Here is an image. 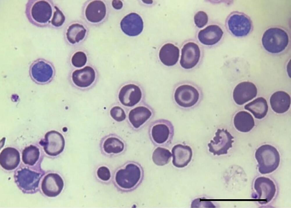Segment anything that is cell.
Masks as SVG:
<instances>
[{
    "mask_svg": "<svg viewBox=\"0 0 291 208\" xmlns=\"http://www.w3.org/2000/svg\"><path fill=\"white\" fill-rule=\"evenodd\" d=\"M57 6L51 0H29L25 6V14L29 21L39 27H52Z\"/></svg>",
    "mask_w": 291,
    "mask_h": 208,
    "instance_id": "cell-1",
    "label": "cell"
},
{
    "mask_svg": "<svg viewBox=\"0 0 291 208\" xmlns=\"http://www.w3.org/2000/svg\"><path fill=\"white\" fill-rule=\"evenodd\" d=\"M290 43V36L287 31L278 26L271 27L267 29L261 38L263 48L268 52L274 54L283 51Z\"/></svg>",
    "mask_w": 291,
    "mask_h": 208,
    "instance_id": "cell-2",
    "label": "cell"
},
{
    "mask_svg": "<svg viewBox=\"0 0 291 208\" xmlns=\"http://www.w3.org/2000/svg\"><path fill=\"white\" fill-rule=\"evenodd\" d=\"M141 167L134 162L127 163L116 172L115 181L118 187L122 190L129 191L136 188L143 177Z\"/></svg>",
    "mask_w": 291,
    "mask_h": 208,
    "instance_id": "cell-3",
    "label": "cell"
},
{
    "mask_svg": "<svg viewBox=\"0 0 291 208\" xmlns=\"http://www.w3.org/2000/svg\"><path fill=\"white\" fill-rule=\"evenodd\" d=\"M255 156L258 164L259 171L262 174L272 172L279 165V153L275 147L271 145L265 144L259 147Z\"/></svg>",
    "mask_w": 291,
    "mask_h": 208,
    "instance_id": "cell-4",
    "label": "cell"
},
{
    "mask_svg": "<svg viewBox=\"0 0 291 208\" xmlns=\"http://www.w3.org/2000/svg\"><path fill=\"white\" fill-rule=\"evenodd\" d=\"M174 98L176 104L183 109H190L200 101L201 93L199 89L191 83H183L176 88Z\"/></svg>",
    "mask_w": 291,
    "mask_h": 208,
    "instance_id": "cell-5",
    "label": "cell"
},
{
    "mask_svg": "<svg viewBox=\"0 0 291 208\" xmlns=\"http://www.w3.org/2000/svg\"><path fill=\"white\" fill-rule=\"evenodd\" d=\"M225 25L230 34L236 37L247 36L251 32L253 28L250 17L244 13L238 11H233L229 15Z\"/></svg>",
    "mask_w": 291,
    "mask_h": 208,
    "instance_id": "cell-6",
    "label": "cell"
},
{
    "mask_svg": "<svg viewBox=\"0 0 291 208\" xmlns=\"http://www.w3.org/2000/svg\"><path fill=\"white\" fill-rule=\"evenodd\" d=\"M148 133L151 140L155 145H167L170 144L173 139L174 127L169 121L159 119L151 123Z\"/></svg>",
    "mask_w": 291,
    "mask_h": 208,
    "instance_id": "cell-7",
    "label": "cell"
},
{
    "mask_svg": "<svg viewBox=\"0 0 291 208\" xmlns=\"http://www.w3.org/2000/svg\"><path fill=\"white\" fill-rule=\"evenodd\" d=\"M30 76L36 83L45 85L50 82L55 74L54 67L52 63L43 58L34 60L31 64L29 70Z\"/></svg>",
    "mask_w": 291,
    "mask_h": 208,
    "instance_id": "cell-8",
    "label": "cell"
},
{
    "mask_svg": "<svg viewBox=\"0 0 291 208\" xmlns=\"http://www.w3.org/2000/svg\"><path fill=\"white\" fill-rule=\"evenodd\" d=\"M234 138L226 129H218L213 139L208 144L209 151L214 155L227 154L228 150L232 147Z\"/></svg>",
    "mask_w": 291,
    "mask_h": 208,
    "instance_id": "cell-9",
    "label": "cell"
},
{
    "mask_svg": "<svg viewBox=\"0 0 291 208\" xmlns=\"http://www.w3.org/2000/svg\"><path fill=\"white\" fill-rule=\"evenodd\" d=\"M201 55L200 49L197 44L193 42L186 43L181 49V66L185 69H193L198 64Z\"/></svg>",
    "mask_w": 291,
    "mask_h": 208,
    "instance_id": "cell-10",
    "label": "cell"
},
{
    "mask_svg": "<svg viewBox=\"0 0 291 208\" xmlns=\"http://www.w3.org/2000/svg\"><path fill=\"white\" fill-rule=\"evenodd\" d=\"M43 147L45 152L51 156H56L63 150L65 145L64 138L58 132L52 130L47 132L45 139L39 143Z\"/></svg>",
    "mask_w": 291,
    "mask_h": 208,
    "instance_id": "cell-11",
    "label": "cell"
},
{
    "mask_svg": "<svg viewBox=\"0 0 291 208\" xmlns=\"http://www.w3.org/2000/svg\"><path fill=\"white\" fill-rule=\"evenodd\" d=\"M142 94L140 87L133 84H127L120 89L118 94V98L120 103L124 106L132 107L141 101Z\"/></svg>",
    "mask_w": 291,
    "mask_h": 208,
    "instance_id": "cell-12",
    "label": "cell"
},
{
    "mask_svg": "<svg viewBox=\"0 0 291 208\" xmlns=\"http://www.w3.org/2000/svg\"><path fill=\"white\" fill-rule=\"evenodd\" d=\"M257 93V88L253 83L243 82L235 87L233 93V98L237 104L241 105L254 98Z\"/></svg>",
    "mask_w": 291,
    "mask_h": 208,
    "instance_id": "cell-13",
    "label": "cell"
},
{
    "mask_svg": "<svg viewBox=\"0 0 291 208\" xmlns=\"http://www.w3.org/2000/svg\"><path fill=\"white\" fill-rule=\"evenodd\" d=\"M224 35L222 28L216 24L210 25L198 33L197 37L202 44L208 46H213L218 43Z\"/></svg>",
    "mask_w": 291,
    "mask_h": 208,
    "instance_id": "cell-14",
    "label": "cell"
},
{
    "mask_svg": "<svg viewBox=\"0 0 291 208\" xmlns=\"http://www.w3.org/2000/svg\"><path fill=\"white\" fill-rule=\"evenodd\" d=\"M254 188L256 191V198L263 200L265 203L270 202L274 196L276 186L273 182L265 177H259L255 180Z\"/></svg>",
    "mask_w": 291,
    "mask_h": 208,
    "instance_id": "cell-15",
    "label": "cell"
},
{
    "mask_svg": "<svg viewBox=\"0 0 291 208\" xmlns=\"http://www.w3.org/2000/svg\"><path fill=\"white\" fill-rule=\"evenodd\" d=\"M16 177L20 188L25 191H30L38 187L41 176L40 173L24 168L18 171Z\"/></svg>",
    "mask_w": 291,
    "mask_h": 208,
    "instance_id": "cell-16",
    "label": "cell"
},
{
    "mask_svg": "<svg viewBox=\"0 0 291 208\" xmlns=\"http://www.w3.org/2000/svg\"><path fill=\"white\" fill-rule=\"evenodd\" d=\"M64 182L61 177L58 174L49 173L44 177L41 184V189L43 193L49 197H55L62 191Z\"/></svg>",
    "mask_w": 291,
    "mask_h": 208,
    "instance_id": "cell-17",
    "label": "cell"
},
{
    "mask_svg": "<svg viewBox=\"0 0 291 208\" xmlns=\"http://www.w3.org/2000/svg\"><path fill=\"white\" fill-rule=\"evenodd\" d=\"M122 31L129 36L138 35L142 31L143 22L141 17L135 13H130L124 17L120 22Z\"/></svg>",
    "mask_w": 291,
    "mask_h": 208,
    "instance_id": "cell-18",
    "label": "cell"
},
{
    "mask_svg": "<svg viewBox=\"0 0 291 208\" xmlns=\"http://www.w3.org/2000/svg\"><path fill=\"white\" fill-rule=\"evenodd\" d=\"M151 110L145 106L137 107L131 110L128 119L132 126L135 129L140 128L152 117Z\"/></svg>",
    "mask_w": 291,
    "mask_h": 208,
    "instance_id": "cell-19",
    "label": "cell"
},
{
    "mask_svg": "<svg viewBox=\"0 0 291 208\" xmlns=\"http://www.w3.org/2000/svg\"><path fill=\"white\" fill-rule=\"evenodd\" d=\"M173 165L178 168L187 166L191 161L192 151L189 146L181 144L176 145L172 150Z\"/></svg>",
    "mask_w": 291,
    "mask_h": 208,
    "instance_id": "cell-20",
    "label": "cell"
},
{
    "mask_svg": "<svg viewBox=\"0 0 291 208\" xmlns=\"http://www.w3.org/2000/svg\"><path fill=\"white\" fill-rule=\"evenodd\" d=\"M95 73L94 69L88 66L74 71L72 74V80L77 86L86 87L90 86L94 81Z\"/></svg>",
    "mask_w": 291,
    "mask_h": 208,
    "instance_id": "cell-21",
    "label": "cell"
},
{
    "mask_svg": "<svg viewBox=\"0 0 291 208\" xmlns=\"http://www.w3.org/2000/svg\"><path fill=\"white\" fill-rule=\"evenodd\" d=\"M20 162L19 152L15 148L7 147L0 154V163L1 166L7 170H13L17 167Z\"/></svg>",
    "mask_w": 291,
    "mask_h": 208,
    "instance_id": "cell-22",
    "label": "cell"
},
{
    "mask_svg": "<svg viewBox=\"0 0 291 208\" xmlns=\"http://www.w3.org/2000/svg\"><path fill=\"white\" fill-rule=\"evenodd\" d=\"M106 9L105 4L100 0L94 1L87 6L85 15L87 20L93 23L101 21L105 16Z\"/></svg>",
    "mask_w": 291,
    "mask_h": 208,
    "instance_id": "cell-23",
    "label": "cell"
},
{
    "mask_svg": "<svg viewBox=\"0 0 291 208\" xmlns=\"http://www.w3.org/2000/svg\"><path fill=\"white\" fill-rule=\"evenodd\" d=\"M270 103L272 108L274 112L278 114L283 113L290 108V97L285 92L277 91L271 96Z\"/></svg>",
    "mask_w": 291,
    "mask_h": 208,
    "instance_id": "cell-24",
    "label": "cell"
},
{
    "mask_svg": "<svg viewBox=\"0 0 291 208\" xmlns=\"http://www.w3.org/2000/svg\"><path fill=\"white\" fill-rule=\"evenodd\" d=\"M101 143L102 150L107 154H119L124 150V143L116 135L111 134L105 136L102 139Z\"/></svg>",
    "mask_w": 291,
    "mask_h": 208,
    "instance_id": "cell-25",
    "label": "cell"
},
{
    "mask_svg": "<svg viewBox=\"0 0 291 208\" xmlns=\"http://www.w3.org/2000/svg\"><path fill=\"white\" fill-rule=\"evenodd\" d=\"M179 56V48L171 43L164 45L160 49L159 54L161 62L168 66L175 64L178 60Z\"/></svg>",
    "mask_w": 291,
    "mask_h": 208,
    "instance_id": "cell-26",
    "label": "cell"
},
{
    "mask_svg": "<svg viewBox=\"0 0 291 208\" xmlns=\"http://www.w3.org/2000/svg\"><path fill=\"white\" fill-rule=\"evenodd\" d=\"M234 126L238 131L246 132L250 131L255 125L254 119L249 112L241 111L235 115L233 120Z\"/></svg>",
    "mask_w": 291,
    "mask_h": 208,
    "instance_id": "cell-27",
    "label": "cell"
},
{
    "mask_svg": "<svg viewBox=\"0 0 291 208\" xmlns=\"http://www.w3.org/2000/svg\"><path fill=\"white\" fill-rule=\"evenodd\" d=\"M244 108L252 113L255 118L261 119L266 115L268 107L266 99L259 97L245 105Z\"/></svg>",
    "mask_w": 291,
    "mask_h": 208,
    "instance_id": "cell-28",
    "label": "cell"
},
{
    "mask_svg": "<svg viewBox=\"0 0 291 208\" xmlns=\"http://www.w3.org/2000/svg\"><path fill=\"white\" fill-rule=\"evenodd\" d=\"M86 32V29L82 25L73 24L70 26L67 30V38L70 43L74 44L84 38Z\"/></svg>",
    "mask_w": 291,
    "mask_h": 208,
    "instance_id": "cell-29",
    "label": "cell"
},
{
    "mask_svg": "<svg viewBox=\"0 0 291 208\" xmlns=\"http://www.w3.org/2000/svg\"><path fill=\"white\" fill-rule=\"evenodd\" d=\"M172 156L170 151L165 148L158 147L153 151L152 159L156 165L163 166L167 164Z\"/></svg>",
    "mask_w": 291,
    "mask_h": 208,
    "instance_id": "cell-30",
    "label": "cell"
},
{
    "mask_svg": "<svg viewBox=\"0 0 291 208\" xmlns=\"http://www.w3.org/2000/svg\"><path fill=\"white\" fill-rule=\"evenodd\" d=\"M40 154L38 148L31 145L25 148L23 150L22 156V161L25 164L33 166L38 160Z\"/></svg>",
    "mask_w": 291,
    "mask_h": 208,
    "instance_id": "cell-31",
    "label": "cell"
},
{
    "mask_svg": "<svg viewBox=\"0 0 291 208\" xmlns=\"http://www.w3.org/2000/svg\"><path fill=\"white\" fill-rule=\"evenodd\" d=\"M87 61L86 54L82 51H78L75 53L72 58L71 61L73 65L76 67H81L85 65Z\"/></svg>",
    "mask_w": 291,
    "mask_h": 208,
    "instance_id": "cell-32",
    "label": "cell"
},
{
    "mask_svg": "<svg viewBox=\"0 0 291 208\" xmlns=\"http://www.w3.org/2000/svg\"><path fill=\"white\" fill-rule=\"evenodd\" d=\"M110 114L111 117L117 122L122 121L126 117L124 110L119 106H115L113 107L110 111Z\"/></svg>",
    "mask_w": 291,
    "mask_h": 208,
    "instance_id": "cell-33",
    "label": "cell"
},
{
    "mask_svg": "<svg viewBox=\"0 0 291 208\" xmlns=\"http://www.w3.org/2000/svg\"><path fill=\"white\" fill-rule=\"evenodd\" d=\"M194 20L196 26L199 28H201L207 24L208 20V16L205 12L200 11L195 15Z\"/></svg>",
    "mask_w": 291,
    "mask_h": 208,
    "instance_id": "cell-34",
    "label": "cell"
},
{
    "mask_svg": "<svg viewBox=\"0 0 291 208\" xmlns=\"http://www.w3.org/2000/svg\"><path fill=\"white\" fill-rule=\"evenodd\" d=\"M65 20V17L62 12L57 7L52 24V27H58L61 26Z\"/></svg>",
    "mask_w": 291,
    "mask_h": 208,
    "instance_id": "cell-35",
    "label": "cell"
},
{
    "mask_svg": "<svg viewBox=\"0 0 291 208\" xmlns=\"http://www.w3.org/2000/svg\"><path fill=\"white\" fill-rule=\"evenodd\" d=\"M97 175L98 178L104 181L108 180L111 177V173L109 169L105 166L100 167L98 168Z\"/></svg>",
    "mask_w": 291,
    "mask_h": 208,
    "instance_id": "cell-36",
    "label": "cell"
},
{
    "mask_svg": "<svg viewBox=\"0 0 291 208\" xmlns=\"http://www.w3.org/2000/svg\"><path fill=\"white\" fill-rule=\"evenodd\" d=\"M112 5L115 9L119 10L122 8L123 5L122 2L120 0H113Z\"/></svg>",
    "mask_w": 291,
    "mask_h": 208,
    "instance_id": "cell-37",
    "label": "cell"
}]
</instances>
